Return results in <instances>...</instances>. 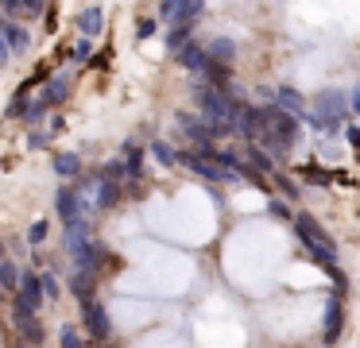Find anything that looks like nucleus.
Returning <instances> with one entry per match:
<instances>
[{
    "label": "nucleus",
    "instance_id": "obj_18",
    "mask_svg": "<svg viewBox=\"0 0 360 348\" xmlns=\"http://www.w3.org/2000/svg\"><path fill=\"white\" fill-rule=\"evenodd\" d=\"M205 54H210L213 62H221V66H233L236 62V54H240V46L233 43V39H225V35H217L210 46H205Z\"/></svg>",
    "mask_w": 360,
    "mask_h": 348
},
{
    "label": "nucleus",
    "instance_id": "obj_7",
    "mask_svg": "<svg viewBox=\"0 0 360 348\" xmlns=\"http://www.w3.org/2000/svg\"><path fill=\"white\" fill-rule=\"evenodd\" d=\"M70 89H74V77L70 74H51L47 82H43V93L35 101H43L47 108H55V105H63V101L70 97Z\"/></svg>",
    "mask_w": 360,
    "mask_h": 348
},
{
    "label": "nucleus",
    "instance_id": "obj_5",
    "mask_svg": "<svg viewBox=\"0 0 360 348\" xmlns=\"http://www.w3.org/2000/svg\"><path fill=\"white\" fill-rule=\"evenodd\" d=\"M233 136H240L244 143H256V139L264 136V116H259V105H240V112H236V120H233Z\"/></svg>",
    "mask_w": 360,
    "mask_h": 348
},
{
    "label": "nucleus",
    "instance_id": "obj_29",
    "mask_svg": "<svg viewBox=\"0 0 360 348\" xmlns=\"http://www.w3.org/2000/svg\"><path fill=\"white\" fill-rule=\"evenodd\" d=\"M94 58V43L89 39H78V43L70 46V62H89Z\"/></svg>",
    "mask_w": 360,
    "mask_h": 348
},
{
    "label": "nucleus",
    "instance_id": "obj_10",
    "mask_svg": "<svg viewBox=\"0 0 360 348\" xmlns=\"http://www.w3.org/2000/svg\"><path fill=\"white\" fill-rule=\"evenodd\" d=\"M341 329H345V306H341V298L333 294V298L326 302V348H333V344H337Z\"/></svg>",
    "mask_w": 360,
    "mask_h": 348
},
{
    "label": "nucleus",
    "instance_id": "obj_12",
    "mask_svg": "<svg viewBox=\"0 0 360 348\" xmlns=\"http://www.w3.org/2000/svg\"><path fill=\"white\" fill-rule=\"evenodd\" d=\"M120 198H124V182H101V178H97V193H94V209H97V213L117 209Z\"/></svg>",
    "mask_w": 360,
    "mask_h": 348
},
{
    "label": "nucleus",
    "instance_id": "obj_11",
    "mask_svg": "<svg viewBox=\"0 0 360 348\" xmlns=\"http://www.w3.org/2000/svg\"><path fill=\"white\" fill-rule=\"evenodd\" d=\"M0 39H4V46H8L12 54L27 51V43H32L27 27H24V23H16V20H0Z\"/></svg>",
    "mask_w": 360,
    "mask_h": 348
},
{
    "label": "nucleus",
    "instance_id": "obj_2",
    "mask_svg": "<svg viewBox=\"0 0 360 348\" xmlns=\"http://www.w3.org/2000/svg\"><path fill=\"white\" fill-rule=\"evenodd\" d=\"M194 97H198V105H202V120L205 124H233L236 112H240V101H236L233 93H221V89H205V85H198Z\"/></svg>",
    "mask_w": 360,
    "mask_h": 348
},
{
    "label": "nucleus",
    "instance_id": "obj_3",
    "mask_svg": "<svg viewBox=\"0 0 360 348\" xmlns=\"http://www.w3.org/2000/svg\"><path fill=\"white\" fill-rule=\"evenodd\" d=\"M43 283L35 271H24L20 275V290L12 294V321H24V317H39L43 309Z\"/></svg>",
    "mask_w": 360,
    "mask_h": 348
},
{
    "label": "nucleus",
    "instance_id": "obj_32",
    "mask_svg": "<svg viewBox=\"0 0 360 348\" xmlns=\"http://www.w3.org/2000/svg\"><path fill=\"white\" fill-rule=\"evenodd\" d=\"M267 213L279 217V221H290V217H295V213H290V205H287L283 198H271V201H267Z\"/></svg>",
    "mask_w": 360,
    "mask_h": 348
},
{
    "label": "nucleus",
    "instance_id": "obj_31",
    "mask_svg": "<svg viewBox=\"0 0 360 348\" xmlns=\"http://www.w3.org/2000/svg\"><path fill=\"white\" fill-rule=\"evenodd\" d=\"M47 232H51V224H47V221H35L32 228H27V244H32V247H35V244H43V240H47Z\"/></svg>",
    "mask_w": 360,
    "mask_h": 348
},
{
    "label": "nucleus",
    "instance_id": "obj_20",
    "mask_svg": "<svg viewBox=\"0 0 360 348\" xmlns=\"http://www.w3.org/2000/svg\"><path fill=\"white\" fill-rule=\"evenodd\" d=\"M0 12H4V15H27V20H35V15H47V4H43V0H24V4H20V0H4V4H0Z\"/></svg>",
    "mask_w": 360,
    "mask_h": 348
},
{
    "label": "nucleus",
    "instance_id": "obj_35",
    "mask_svg": "<svg viewBox=\"0 0 360 348\" xmlns=\"http://www.w3.org/2000/svg\"><path fill=\"white\" fill-rule=\"evenodd\" d=\"M109 58H112V51H109V46H105V51H97L94 58L86 62V66H97V70H105V66H109Z\"/></svg>",
    "mask_w": 360,
    "mask_h": 348
},
{
    "label": "nucleus",
    "instance_id": "obj_40",
    "mask_svg": "<svg viewBox=\"0 0 360 348\" xmlns=\"http://www.w3.org/2000/svg\"><path fill=\"white\" fill-rule=\"evenodd\" d=\"M101 348H117V344H101Z\"/></svg>",
    "mask_w": 360,
    "mask_h": 348
},
{
    "label": "nucleus",
    "instance_id": "obj_33",
    "mask_svg": "<svg viewBox=\"0 0 360 348\" xmlns=\"http://www.w3.org/2000/svg\"><path fill=\"white\" fill-rule=\"evenodd\" d=\"M39 283H43V298H58V294H63V290H58V278L51 275V271H43Z\"/></svg>",
    "mask_w": 360,
    "mask_h": 348
},
{
    "label": "nucleus",
    "instance_id": "obj_37",
    "mask_svg": "<svg viewBox=\"0 0 360 348\" xmlns=\"http://www.w3.org/2000/svg\"><path fill=\"white\" fill-rule=\"evenodd\" d=\"M349 112H356V116H360V85L349 93Z\"/></svg>",
    "mask_w": 360,
    "mask_h": 348
},
{
    "label": "nucleus",
    "instance_id": "obj_15",
    "mask_svg": "<svg viewBox=\"0 0 360 348\" xmlns=\"http://www.w3.org/2000/svg\"><path fill=\"white\" fill-rule=\"evenodd\" d=\"M78 31L86 39L101 35V31H105V8L101 4H86V8H82V12H78Z\"/></svg>",
    "mask_w": 360,
    "mask_h": 348
},
{
    "label": "nucleus",
    "instance_id": "obj_4",
    "mask_svg": "<svg viewBox=\"0 0 360 348\" xmlns=\"http://www.w3.org/2000/svg\"><path fill=\"white\" fill-rule=\"evenodd\" d=\"M82 325H86V333L97 340V344H105V340L112 337V321H109V309H105L101 298L82 302Z\"/></svg>",
    "mask_w": 360,
    "mask_h": 348
},
{
    "label": "nucleus",
    "instance_id": "obj_30",
    "mask_svg": "<svg viewBox=\"0 0 360 348\" xmlns=\"http://www.w3.org/2000/svg\"><path fill=\"white\" fill-rule=\"evenodd\" d=\"M329 278H333V286H337V298H345V294H349V275H345L341 263H337V267H329Z\"/></svg>",
    "mask_w": 360,
    "mask_h": 348
},
{
    "label": "nucleus",
    "instance_id": "obj_14",
    "mask_svg": "<svg viewBox=\"0 0 360 348\" xmlns=\"http://www.w3.org/2000/svg\"><path fill=\"white\" fill-rule=\"evenodd\" d=\"M51 167H55V174L63 178V182H78V178H82V155H74V151H55Z\"/></svg>",
    "mask_w": 360,
    "mask_h": 348
},
{
    "label": "nucleus",
    "instance_id": "obj_23",
    "mask_svg": "<svg viewBox=\"0 0 360 348\" xmlns=\"http://www.w3.org/2000/svg\"><path fill=\"white\" fill-rule=\"evenodd\" d=\"M27 108H32V85H20V89H16V97H12V105H8V112H4V116H8V120H20V116H27Z\"/></svg>",
    "mask_w": 360,
    "mask_h": 348
},
{
    "label": "nucleus",
    "instance_id": "obj_28",
    "mask_svg": "<svg viewBox=\"0 0 360 348\" xmlns=\"http://www.w3.org/2000/svg\"><path fill=\"white\" fill-rule=\"evenodd\" d=\"M120 178H124V162L120 159H109L101 167V182H120Z\"/></svg>",
    "mask_w": 360,
    "mask_h": 348
},
{
    "label": "nucleus",
    "instance_id": "obj_19",
    "mask_svg": "<svg viewBox=\"0 0 360 348\" xmlns=\"http://www.w3.org/2000/svg\"><path fill=\"white\" fill-rule=\"evenodd\" d=\"M16 333H20V340L32 344V348H43V337H47V329H43L39 317H24V321H16Z\"/></svg>",
    "mask_w": 360,
    "mask_h": 348
},
{
    "label": "nucleus",
    "instance_id": "obj_17",
    "mask_svg": "<svg viewBox=\"0 0 360 348\" xmlns=\"http://www.w3.org/2000/svg\"><path fill=\"white\" fill-rule=\"evenodd\" d=\"M174 58H179V66H186L190 74H198V77H202V70H205V62H210V54H205V46L186 43L179 54H174Z\"/></svg>",
    "mask_w": 360,
    "mask_h": 348
},
{
    "label": "nucleus",
    "instance_id": "obj_8",
    "mask_svg": "<svg viewBox=\"0 0 360 348\" xmlns=\"http://www.w3.org/2000/svg\"><path fill=\"white\" fill-rule=\"evenodd\" d=\"M271 105L283 108V112H290L295 120H302L306 116V101L298 89H290V85H279V89H271Z\"/></svg>",
    "mask_w": 360,
    "mask_h": 348
},
{
    "label": "nucleus",
    "instance_id": "obj_1",
    "mask_svg": "<svg viewBox=\"0 0 360 348\" xmlns=\"http://www.w3.org/2000/svg\"><path fill=\"white\" fill-rule=\"evenodd\" d=\"M310 112L321 120L326 136H337V131H345V120H349V97H345L341 89H321L318 97H314Z\"/></svg>",
    "mask_w": 360,
    "mask_h": 348
},
{
    "label": "nucleus",
    "instance_id": "obj_6",
    "mask_svg": "<svg viewBox=\"0 0 360 348\" xmlns=\"http://www.w3.org/2000/svg\"><path fill=\"white\" fill-rule=\"evenodd\" d=\"M124 178H128V190L132 193H143V147L140 143H124Z\"/></svg>",
    "mask_w": 360,
    "mask_h": 348
},
{
    "label": "nucleus",
    "instance_id": "obj_36",
    "mask_svg": "<svg viewBox=\"0 0 360 348\" xmlns=\"http://www.w3.org/2000/svg\"><path fill=\"white\" fill-rule=\"evenodd\" d=\"M51 143V131H32L27 136V147H47Z\"/></svg>",
    "mask_w": 360,
    "mask_h": 348
},
{
    "label": "nucleus",
    "instance_id": "obj_22",
    "mask_svg": "<svg viewBox=\"0 0 360 348\" xmlns=\"http://www.w3.org/2000/svg\"><path fill=\"white\" fill-rule=\"evenodd\" d=\"M298 178H306V182H310V186H318V190L333 186V170L318 167V162H302V167H298Z\"/></svg>",
    "mask_w": 360,
    "mask_h": 348
},
{
    "label": "nucleus",
    "instance_id": "obj_38",
    "mask_svg": "<svg viewBox=\"0 0 360 348\" xmlns=\"http://www.w3.org/2000/svg\"><path fill=\"white\" fill-rule=\"evenodd\" d=\"M345 139H349L352 147H360V128H345Z\"/></svg>",
    "mask_w": 360,
    "mask_h": 348
},
{
    "label": "nucleus",
    "instance_id": "obj_9",
    "mask_svg": "<svg viewBox=\"0 0 360 348\" xmlns=\"http://www.w3.org/2000/svg\"><path fill=\"white\" fill-rule=\"evenodd\" d=\"M236 151H240L244 167H252L256 174H264V178H271V174H275V162H271V155H267L264 147H256V143H244V147H236Z\"/></svg>",
    "mask_w": 360,
    "mask_h": 348
},
{
    "label": "nucleus",
    "instance_id": "obj_34",
    "mask_svg": "<svg viewBox=\"0 0 360 348\" xmlns=\"http://www.w3.org/2000/svg\"><path fill=\"white\" fill-rule=\"evenodd\" d=\"M159 27V20H140V27H136V39H151Z\"/></svg>",
    "mask_w": 360,
    "mask_h": 348
},
{
    "label": "nucleus",
    "instance_id": "obj_26",
    "mask_svg": "<svg viewBox=\"0 0 360 348\" xmlns=\"http://www.w3.org/2000/svg\"><path fill=\"white\" fill-rule=\"evenodd\" d=\"M151 155H155V162H163V167H179V155H174V147L163 143V139H155V143H151Z\"/></svg>",
    "mask_w": 360,
    "mask_h": 348
},
{
    "label": "nucleus",
    "instance_id": "obj_25",
    "mask_svg": "<svg viewBox=\"0 0 360 348\" xmlns=\"http://www.w3.org/2000/svg\"><path fill=\"white\" fill-rule=\"evenodd\" d=\"M271 186H279V190H283V201H287V205H290V201H298V193H302L295 178L283 174V170H275V174H271Z\"/></svg>",
    "mask_w": 360,
    "mask_h": 348
},
{
    "label": "nucleus",
    "instance_id": "obj_16",
    "mask_svg": "<svg viewBox=\"0 0 360 348\" xmlns=\"http://www.w3.org/2000/svg\"><path fill=\"white\" fill-rule=\"evenodd\" d=\"M205 12V4L202 0H179V8H174V20H171V27H182V31H194V23H198V15Z\"/></svg>",
    "mask_w": 360,
    "mask_h": 348
},
{
    "label": "nucleus",
    "instance_id": "obj_39",
    "mask_svg": "<svg viewBox=\"0 0 360 348\" xmlns=\"http://www.w3.org/2000/svg\"><path fill=\"white\" fill-rule=\"evenodd\" d=\"M12 58V51H8V46H4V39H0V66H4V62H8Z\"/></svg>",
    "mask_w": 360,
    "mask_h": 348
},
{
    "label": "nucleus",
    "instance_id": "obj_27",
    "mask_svg": "<svg viewBox=\"0 0 360 348\" xmlns=\"http://www.w3.org/2000/svg\"><path fill=\"white\" fill-rule=\"evenodd\" d=\"M58 344H63V348H86V337H82L78 325H63V333H58Z\"/></svg>",
    "mask_w": 360,
    "mask_h": 348
},
{
    "label": "nucleus",
    "instance_id": "obj_24",
    "mask_svg": "<svg viewBox=\"0 0 360 348\" xmlns=\"http://www.w3.org/2000/svg\"><path fill=\"white\" fill-rule=\"evenodd\" d=\"M20 275H24V271H20L12 259H0V290L16 294L20 290Z\"/></svg>",
    "mask_w": 360,
    "mask_h": 348
},
{
    "label": "nucleus",
    "instance_id": "obj_13",
    "mask_svg": "<svg viewBox=\"0 0 360 348\" xmlns=\"http://www.w3.org/2000/svg\"><path fill=\"white\" fill-rule=\"evenodd\" d=\"M94 240V224H89V217H82V221H74V224H66L63 228V244H66V252H78L82 244H89Z\"/></svg>",
    "mask_w": 360,
    "mask_h": 348
},
{
    "label": "nucleus",
    "instance_id": "obj_21",
    "mask_svg": "<svg viewBox=\"0 0 360 348\" xmlns=\"http://www.w3.org/2000/svg\"><path fill=\"white\" fill-rule=\"evenodd\" d=\"M70 294H74L78 302L97 298V278H94V275H86V271H74V275H70Z\"/></svg>",
    "mask_w": 360,
    "mask_h": 348
}]
</instances>
